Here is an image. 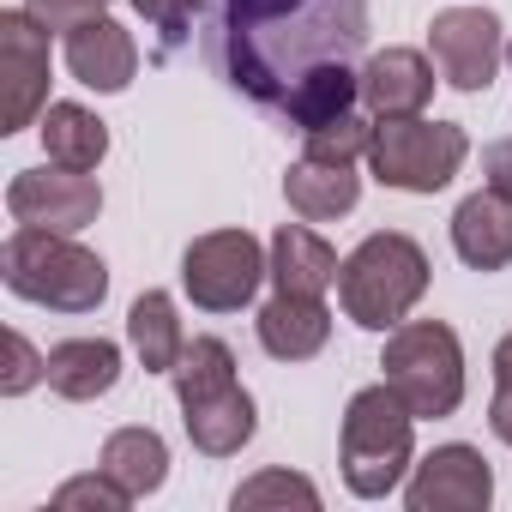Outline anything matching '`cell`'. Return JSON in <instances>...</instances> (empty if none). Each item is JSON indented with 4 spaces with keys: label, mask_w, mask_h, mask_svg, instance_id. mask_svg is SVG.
I'll list each match as a JSON object with an SVG mask.
<instances>
[{
    "label": "cell",
    "mask_w": 512,
    "mask_h": 512,
    "mask_svg": "<svg viewBox=\"0 0 512 512\" xmlns=\"http://www.w3.org/2000/svg\"><path fill=\"white\" fill-rule=\"evenodd\" d=\"M428 253L404 229H374L338 266V302L362 332H392L428 296Z\"/></svg>",
    "instance_id": "5"
},
{
    "label": "cell",
    "mask_w": 512,
    "mask_h": 512,
    "mask_svg": "<svg viewBox=\"0 0 512 512\" xmlns=\"http://www.w3.org/2000/svg\"><path fill=\"white\" fill-rule=\"evenodd\" d=\"M43 151H49V163L97 169L109 157V127L85 103H49L43 109Z\"/></svg>",
    "instance_id": "22"
},
{
    "label": "cell",
    "mask_w": 512,
    "mask_h": 512,
    "mask_svg": "<svg viewBox=\"0 0 512 512\" xmlns=\"http://www.w3.org/2000/svg\"><path fill=\"white\" fill-rule=\"evenodd\" d=\"M199 7H205V0H133V13H145V25L163 37V55H175V49L187 43Z\"/></svg>",
    "instance_id": "27"
},
{
    "label": "cell",
    "mask_w": 512,
    "mask_h": 512,
    "mask_svg": "<svg viewBox=\"0 0 512 512\" xmlns=\"http://www.w3.org/2000/svg\"><path fill=\"white\" fill-rule=\"evenodd\" d=\"M404 500H410V512H482L494 500V470L476 446L452 440V446H434L416 464Z\"/></svg>",
    "instance_id": "12"
},
{
    "label": "cell",
    "mask_w": 512,
    "mask_h": 512,
    "mask_svg": "<svg viewBox=\"0 0 512 512\" xmlns=\"http://www.w3.org/2000/svg\"><path fill=\"white\" fill-rule=\"evenodd\" d=\"M320 506V488L308 482V476H296V470H260L253 482H241L235 488V512H253V506Z\"/></svg>",
    "instance_id": "25"
},
{
    "label": "cell",
    "mask_w": 512,
    "mask_h": 512,
    "mask_svg": "<svg viewBox=\"0 0 512 512\" xmlns=\"http://www.w3.org/2000/svg\"><path fill=\"white\" fill-rule=\"evenodd\" d=\"M7 211H13L19 223L79 235V229L97 223V211H103V187H97L91 169H67V163L19 169V175L7 181Z\"/></svg>",
    "instance_id": "11"
},
{
    "label": "cell",
    "mask_w": 512,
    "mask_h": 512,
    "mask_svg": "<svg viewBox=\"0 0 512 512\" xmlns=\"http://www.w3.org/2000/svg\"><path fill=\"white\" fill-rule=\"evenodd\" d=\"M49 109V31L13 7L0 13V133H25Z\"/></svg>",
    "instance_id": "9"
},
{
    "label": "cell",
    "mask_w": 512,
    "mask_h": 512,
    "mask_svg": "<svg viewBox=\"0 0 512 512\" xmlns=\"http://www.w3.org/2000/svg\"><path fill=\"white\" fill-rule=\"evenodd\" d=\"M127 338H133V356L145 362V374H175L181 350H187V332L175 320V302L163 290H145L127 314Z\"/></svg>",
    "instance_id": "23"
},
{
    "label": "cell",
    "mask_w": 512,
    "mask_h": 512,
    "mask_svg": "<svg viewBox=\"0 0 512 512\" xmlns=\"http://www.w3.org/2000/svg\"><path fill=\"white\" fill-rule=\"evenodd\" d=\"M488 428H494V440L512 446V332L494 344V404H488Z\"/></svg>",
    "instance_id": "29"
},
{
    "label": "cell",
    "mask_w": 512,
    "mask_h": 512,
    "mask_svg": "<svg viewBox=\"0 0 512 512\" xmlns=\"http://www.w3.org/2000/svg\"><path fill=\"white\" fill-rule=\"evenodd\" d=\"M470 139L458 121H428V115H392L374 121V145H368V169L380 187L398 193H440L452 187V175L464 169Z\"/></svg>",
    "instance_id": "7"
},
{
    "label": "cell",
    "mask_w": 512,
    "mask_h": 512,
    "mask_svg": "<svg viewBox=\"0 0 512 512\" xmlns=\"http://www.w3.org/2000/svg\"><path fill=\"white\" fill-rule=\"evenodd\" d=\"M482 187H494V193L512 199V139H494L482 151Z\"/></svg>",
    "instance_id": "31"
},
{
    "label": "cell",
    "mask_w": 512,
    "mask_h": 512,
    "mask_svg": "<svg viewBox=\"0 0 512 512\" xmlns=\"http://www.w3.org/2000/svg\"><path fill=\"white\" fill-rule=\"evenodd\" d=\"M0 278L19 302H37L49 314H91L109 296V266L91 247H79L61 229H37L19 223L0 247Z\"/></svg>",
    "instance_id": "2"
},
{
    "label": "cell",
    "mask_w": 512,
    "mask_h": 512,
    "mask_svg": "<svg viewBox=\"0 0 512 512\" xmlns=\"http://www.w3.org/2000/svg\"><path fill=\"white\" fill-rule=\"evenodd\" d=\"M356 103H362V73H350V61H338V67L308 73V79L290 91V103L278 109V121L296 127V133H308V127H320V121L350 115Z\"/></svg>",
    "instance_id": "20"
},
{
    "label": "cell",
    "mask_w": 512,
    "mask_h": 512,
    "mask_svg": "<svg viewBox=\"0 0 512 512\" xmlns=\"http://www.w3.org/2000/svg\"><path fill=\"white\" fill-rule=\"evenodd\" d=\"M284 199L302 223H332L344 211H356L362 199V175L356 163H320V157H302L284 169Z\"/></svg>",
    "instance_id": "17"
},
{
    "label": "cell",
    "mask_w": 512,
    "mask_h": 512,
    "mask_svg": "<svg viewBox=\"0 0 512 512\" xmlns=\"http://www.w3.org/2000/svg\"><path fill=\"white\" fill-rule=\"evenodd\" d=\"M67 73H73L85 91L115 97V91L133 85V73H139V49H133V37L103 13V19H85L79 31H67Z\"/></svg>",
    "instance_id": "13"
},
{
    "label": "cell",
    "mask_w": 512,
    "mask_h": 512,
    "mask_svg": "<svg viewBox=\"0 0 512 512\" xmlns=\"http://www.w3.org/2000/svg\"><path fill=\"white\" fill-rule=\"evenodd\" d=\"M115 380H121V350L109 338H67L49 350V392L67 404H91L115 392Z\"/></svg>",
    "instance_id": "19"
},
{
    "label": "cell",
    "mask_w": 512,
    "mask_h": 512,
    "mask_svg": "<svg viewBox=\"0 0 512 512\" xmlns=\"http://www.w3.org/2000/svg\"><path fill=\"white\" fill-rule=\"evenodd\" d=\"M302 157H320V163H362L368 157V145H374V127L350 109V115H338V121H320V127H308L302 133Z\"/></svg>",
    "instance_id": "24"
},
{
    "label": "cell",
    "mask_w": 512,
    "mask_h": 512,
    "mask_svg": "<svg viewBox=\"0 0 512 512\" xmlns=\"http://www.w3.org/2000/svg\"><path fill=\"white\" fill-rule=\"evenodd\" d=\"M73 506H97V512H127L133 506V494L97 464L91 476H73V482H61L55 488V512H73Z\"/></svg>",
    "instance_id": "26"
},
{
    "label": "cell",
    "mask_w": 512,
    "mask_h": 512,
    "mask_svg": "<svg viewBox=\"0 0 512 512\" xmlns=\"http://www.w3.org/2000/svg\"><path fill=\"white\" fill-rule=\"evenodd\" d=\"M368 49V0H217L205 61L260 109H284L290 91Z\"/></svg>",
    "instance_id": "1"
},
{
    "label": "cell",
    "mask_w": 512,
    "mask_h": 512,
    "mask_svg": "<svg viewBox=\"0 0 512 512\" xmlns=\"http://www.w3.org/2000/svg\"><path fill=\"white\" fill-rule=\"evenodd\" d=\"M338 464L356 500H386L404 482V470L416 464V410L386 380L350 398L344 428H338Z\"/></svg>",
    "instance_id": "4"
},
{
    "label": "cell",
    "mask_w": 512,
    "mask_h": 512,
    "mask_svg": "<svg viewBox=\"0 0 512 512\" xmlns=\"http://www.w3.org/2000/svg\"><path fill=\"white\" fill-rule=\"evenodd\" d=\"M428 97H434V67H428V55H416V49H380V55H368V67H362V109H368L374 121L422 115Z\"/></svg>",
    "instance_id": "15"
},
{
    "label": "cell",
    "mask_w": 512,
    "mask_h": 512,
    "mask_svg": "<svg viewBox=\"0 0 512 512\" xmlns=\"http://www.w3.org/2000/svg\"><path fill=\"white\" fill-rule=\"evenodd\" d=\"M338 253L326 235H314L308 223H284L272 235V284L290 290V296H326L338 284Z\"/></svg>",
    "instance_id": "18"
},
{
    "label": "cell",
    "mask_w": 512,
    "mask_h": 512,
    "mask_svg": "<svg viewBox=\"0 0 512 512\" xmlns=\"http://www.w3.org/2000/svg\"><path fill=\"white\" fill-rule=\"evenodd\" d=\"M452 253L470 272H506L512 266V199L482 187L452 211Z\"/></svg>",
    "instance_id": "16"
},
{
    "label": "cell",
    "mask_w": 512,
    "mask_h": 512,
    "mask_svg": "<svg viewBox=\"0 0 512 512\" xmlns=\"http://www.w3.org/2000/svg\"><path fill=\"white\" fill-rule=\"evenodd\" d=\"M169 380H175L181 428L205 458H235L253 440V398H247L223 338H187Z\"/></svg>",
    "instance_id": "3"
},
{
    "label": "cell",
    "mask_w": 512,
    "mask_h": 512,
    "mask_svg": "<svg viewBox=\"0 0 512 512\" xmlns=\"http://www.w3.org/2000/svg\"><path fill=\"white\" fill-rule=\"evenodd\" d=\"M266 278H272V253L253 241L247 229H211V235L187 241V253H181V290L205 314L247 308L253 290H260Z\"/></svg>",
    "instance_id": "8"
},
{
    "label": "cell",
    "mask_w": 512,
    "mask_h": 512,
    "mask_svg": "<svg viewBox=\"0 0 512 512\" xmlns=\"http://www.w3.org/2000/svg\"><path fill=\"white\" fill-rule=\"evenodd\" d=\"M37 380H49V356H37L25 332H7V374H0V392L19 398V392H31Z\"/></svg>",
    "instance_id": "28"
},
{
    "label": "cell",
    "mask_w": 512,
    "mask_h": 512,
    "mask_svg": "<svg viewBox=\"0 0 512 512\" xmlns=\"http://www.w3.org/2000/svg\"><path fill=\"white\" fill-rule=\"evenodd\" d=\"M428 49H434V67L452 91H488L500 61H506V31L488 7H446L434 13L428 25Z\"/></svg>",
    "instance_id": "10"
},
{
    "label": "cell",
    "mask_w": 512,
    "mask_h": 512,
    "mask_svg": "<svg viewBox=\"0 0 512 512\" xmlns=\"http://www.w3.org/2000/svg\"><path fill=\"white\" fill-rule=\"evenodd\" d=\"M133 500H145V494H157L163 488V476H169V446H163V434L157 428H115L109 440H103V458H97Z\"/></svg>",
    "instance_id": "21"
},
{
    "label": "cell",
    "mask_w": 512,
    "mask_h": 512,
    "mask_svg": "<svg viewBox=\"0 0 512 512\" xmlns=\"http://www.w3.org/2000/svg\"><path fill=\"white\" fill-rule=\"evenodd\" d=\"M109 0H25V13L43 25V31H79L85 19H103Z\"/></svg>",
    "instance_id": "30"
},
{
    "label": "cell",
    "mask_w": 512,
    "mask_h": 512,
    "mask_svg": "<svg viewBox=\"0 0 512 512\" xmlns=\"http://www.w3.org/2000/svg\"><path fill=\"white\" fill-rule=\"evenodd\" d=\"M253 332H260V350L272 362H308L332 338V308H326V296H290V290H278L260 308Z\"/></svg>",
    "instance_id": "14"
},
{
    "label": "cell",
    "mask_w": 512,
    "mask_h": 512,
    "mask_svg": "<svg viewBox=\"0 0 512 512\" xmlns=\"http://www.w3.org/2000/svg\"><path fill=\"white\" fill-rule=\"evenodd\" d=\"M386 386L416 410V422H440L464 404V344L446 320H404L386 332Z\"/></svg>",
    "instance_id": "6"
}]
</instances>
